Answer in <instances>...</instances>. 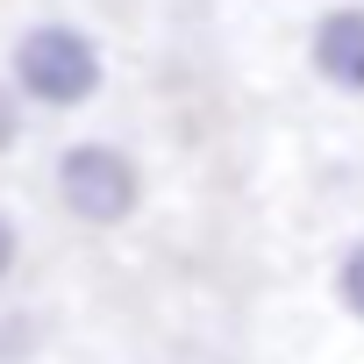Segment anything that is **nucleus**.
I'll return each mask as SVG.
<instances>
[{"mask_svg": "<svg viewBox=\"0 0 364 364\" xmlns=\"http://www.w3.org/2000/svg\"><path fill=\"white\" fill-rule=\"evenodd\" d=\"M8 72H15V93L36 100V107H86L100 86H107V58H100V36L79 29V22H29L8 50Z\"/></svg>", "mask_w": 364, "mask_h": 364, "instance_id": "f257e3e1", "label": "nucleus"}, {"mask_svg": "<svg viewBox=\"0 0 364 364\" xmlns=\"http://www.w3.org/2000/svg\"><path fill=\"white\" fill-rule=\"evenodd\" d=\"M307 65L328 93L364 100V0H336L307 22Z\"/></svg>", "mask_w": 364, "mask_h": 364, "instance_id": "7ed1b4c3", "label": "nucleus"}, {"mask_svg": "<svg viewBox=\"0 0 364 364\" xmlns=\"http://www.w3.org/2000/svg\"><path fill=\"white\" fill-rule=\"evenodd\" d=\"M15 143H22V93L0 86V157H15Z\"/></svg>", "mask_w": 364, "mask_h": 364, "instance_id": "39448f33", "label": "nucleus"}, {"mask_svg": "<svg viewBox=\"0 0 364 364\" xmlns=\"http://www.w3.org/2000/svg\"><path fill=\"white\" fill-rule=\"evenodd\" d=\"M50 186H58V208H65L79 229H122V222L143 208V164H136L122 143L86 136V143H65Z\"/></svg>", "mask_w": 364, "mask_h": 364, "instance_id": "f03ea898", "label": "nucleus"}, {"mask_svg": "<svg viewBox=\"0 0 364 364\" xmlns=\"http://www.w3.org/2000/svg\"><path fill=\"white\" fill-rule=\"evenodd\" d=\"M0 328H8V336H0V364H8V357H22V350H36V321H29V314L0 321Z\"/></svg>", "mask_w": 364, "mask_h": 364, "instance_id": "423d86ee", "label": "nucleus"}, {"mask_svg": "<svg viewBox=\"0 0 364 364\" xmlns=\"http://www.w3.org/2000/svg\"><path fill=\"white\" fill-rule=\"evenodd\" d=\"M328 286H336V307L364 328V236H350L343 250H336V272H328Z\"/></svg>", "mask_w": 364, "mask_h": 364, "instance_id": "20e7f679", "label": "nucleus"}, {"mask_svg": "<svg viewBox=\"0 0 364 364\" xmlns=\"http://www.w3.org/2000/svg\"><path fill=\"white\" fill-rule=\"evenodd\" d=\"M22 264V229L8 222V208H0V286H8V272Z\"/></svg>", "mask_w": 364, "mask_h": 364, "instance_id": "0eeeda50", "label": "nucleus"}]
</instances>
